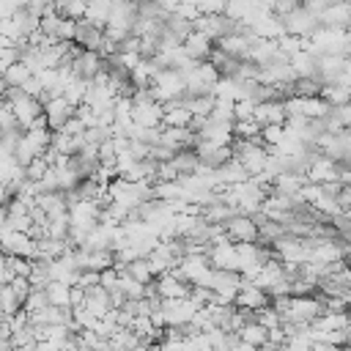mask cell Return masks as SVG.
I'll return each mask as SVG.
<instances>
[{
  "label": "cell",
  "mask_w": 351,
  "mask_h": 351,
  "mask_svg": "<svg viewBox=\"0 0 351 351\" xmlns=\"http://www.w3.org/2000/svg\"><path fill=\"white\" fill-rule=\"evenodd\" d=\"M233 159L247 170L250 178H258L266 173V162H269V148L261 140H236L233 137Z\"/></svg>",
  "instance_id": "cell-1"
},
{
  "label": "cell",
  "mask_w": 351,
  "mask_h": 351,
  "mask_svg": "<svg viewBox=\"0 0 351 351\" xmlns=\"http://www.w3.org/2000/svg\"><path fill=\"white\" fill-rule=\"evenodd\" d=\"M154 101L159 104H170V101H181L186 96V85H184V74L173 71V69H162L159 77L154 80V85L148 88Z\"/></svg>",
  "instance_id": "cell-2"
},
{
  "label": "cell",
  "mask_w": 351,
  "mask_h": 351,
  "mask_svg": "<svg viewBox=\"0 0 351 351\" xmlns=\"http://www.w3.org/2000/svg\"><path fill=\"white\" fill-rule=\"evenodd\" d=\"M282 104H285V115H288V118H291V115H302V118H307V121H321V118H326L329 110H332L321 96H304V99L291 96V99H285Z\"/></svg>",
  "instance_id": "cell-3"
},
{
  "label": "cell",
  "mask_w": 351,
  "mask_h": 351,
  "mask_svg": "<svg viewBox=\"0 0 351 351\" xmlns=\"http://www.w3.org/2000/svg\"><path fill=\"white\" fill-rule=\"evenodd\" d=\"M282 22V27H285V33L288 36H293V38H302V41H307L318 27H321V22H318V16L315 14H310L304 5H299L296 11H291L285 19H280Z\"/></svg>",
  "instance_id": "cell-4"
},
{
  "label": "cell",
  "mask_w": 351,
  "mask_h": 351,
  "mask_svg": "<svg viewBox=\"0 0 351 351\" xmlns=\"http://www.w3.org/2000/svg\"><path fill=\"white\" fill-rule=\"evenodd\" d=\"M225 236H228V241H230V244H258L261 230H258L255 217L236 214V217L225 225Z\"/></svg>",
  "instance_id": "cell-5"
},
{
  "label": "cell",
  "mask_w": 351,
  "mask_h": 351,
  "mask_svg": "<svg viewBox=\"0 0 351 351\" xmlns=\"http://www.w3.org/2000/svg\"><path fill=\"white\" fill-rule=\"evenodd\" d=\"M0 252L8 255V258H27V261H36V241L27 236V233H16V230H8L0 236Z\"/></svg>",
  "instance_id": "cell-6"
},
{
  "label": "cell",
  "mask_w": 351,
  "mask_h": 351,
  "mask_svg": "<svg viewBox=\"0 0 351 351\" xmlns=\"http://www.w3.org/2000/svg\"><path fill=\"white\" fill-rule=\"evenodd\" d=\"M99 217H101V206L96 200H77L69 206V219H71V228H80V230H93L99 225Z\"/></svg>",
  "instance_id": "cell-7"
},
{
  "label": "cell",
  "mask_w": 351,
  "mask_h": 351,
  "mask_svg": "<svg viewBox=\"0 0 351 351\" xmlns=\"http://www.w3.org/2000/svg\"><path fill=\"white\" fill-rule=\"evenodd\" d=\"M304 178H307L310 184H321V186H324V184H335V181L340 178V165L318 151V154L313 156V162H310Z\"/></svg>",
  "instance_id": "cell-8"
},
{
  "label": "cell",
  "mask_w": 351,
  "mask_h": 351,
  "mask_svg": "<svg viewBox=\"0 0 351 351\" xmlns=\"http://www.w3.org/2000/svg\"><path fill=\"white\" fill-rule=\"evenodd\" d=\"M206 258H208L211 269H217V271H236L239 274V252H236V244H230L228 239L211 244Z\"/></svg>",
  "instance_id": "cell-9"
},
{
  "label": "cell",
  "mask_w": 351,
  "mask_h": 351,
  "mask_svg": "<svg viewBox=\"0 0 351 351\" xmlns=\"http://www.w3.org/2000/svg\"><path fill=\"white\" fill-rule=\"evenodd\" d=\"M162 315L167 326H189L197 315V307L189 299H170V302H162Z\"/></svg>",
  "instance_id": "cell-10"
},
{
  "label": "cell",
  "mask_w": 351,
  "mask_h": 351,
  "mask_svg": "<svg viewBox=\"0 0 351 351\" xmlns=\"http://www.w3.org/2000/svg\"><path fill=\"white\" fill-rule=\"evenodd\" d=\"M132 121L137 129H162V118H165V104L159 101H137L132 104Z\"/></svg>",
  "instance_id": "cell-11"
},
{
  "label": "cell",
  "mask_w": 351,
  "mask_h": 351,
  "mask_svg": "<svg viewBox=\"0 0 351 351\" xmlns=\"http://www.w3.org/2000/svg\"><path fill=\"white\" fill-rule=\"evenodd\" d=\"M74 104H69L63 96H52L47 104H44V118H47V126L49 132H60L66 126V121L74 118Z\"/></svg>",
  "instance_id": "cell-12"
},
{
  "label": "cell",
  "mask_w": 351,
  "mask_h": 351,
  "mask_svg": "<svg viewBox=\"0 0 351 351\" xmlns=\"http://www.w3.org/2000/svg\"><path fill=\"white\" fill-rule=\"evenodd\" d=\"M197 140H200V143H211V145L230 148V145H233V123H222V121L206 118L203 126H200V132H197Z\"/></svg>",
  "instance_id": "cell-13"
},
{
  "label": "cell",
  "mask_w": 351,
  "mask_h": 351,
  "mask_svg": "<svg viewBox=\"0 0 351 351\" xmlns=\"http://www.w3.org/2000/svg\"><path fill=\"white\" fill-rule=\"evenodd\" d=\"M154 288H156V296L162 302H170V299H189V291L192 285H186L176 271H167L162 277L154 280Z\"/></svg>",
  "instance_id": "cell-14"
},
{
  "label": "cell",
  "mask_w": 351,
  "mask_h": 351,
  "mask_svg": "<svg viewBox=\"0 0 351 351\" xmlns=\"http://www.w3.org/2000/svg\"><path fill=\"white\" fill-rule=\"evenodd\" d=\"M271 299L266 291H261L258 285L241 280V288H239V296H236V307L239 310H247V313H261L263 307H269Z\"/></svg>",
  "instance_id": "cell-15"
},
{
  "label": "cell",
  "mask_w": 351,
  "mask_h": 351,
  "mask_svg": "<svg viewBox=\"0 0 351 351\" xmlns=\"http://www.w3.org/2000/svg\"><path fill=\"white\" fill-rule=\"evenodd\" d=\"M101 69H104V58H101L99 52H88V49H82V52L71 60V71H74V77H80V80H85V82H90Z\"/></svg>",
  "instance_id": "cell-16"
},
{
  "label": "cell",
  "mask_w": 351,
  "mask_h": 351,
  "mask_svg": "<svg viewBox=\"0 0 351 351\" xmlns=\"http://www.w3.org/2000/svg\"><path fill=\"white\" fill-rule=\"evenodd\" d=\"M252 121L263 129V126H285L288 115H285V104L282 101H261L255 104V115Z\"/></svg>",
  "instance_id": "cell-17"
},
{
  "label": "cell",
  "mask_w": 351,
  "mask_h": 351,
  "mask_svg": "<svg viewBox=\"0 0 351 351\" xmlns=\"http://www.w3.org/2000/svg\"><path fill=\"white\" fill-rule=\"evenodd\" d=\"M324 27H337V30H351V3H329L326 11L318 16Z\"/></svg>",
  "instance_id": "cell-18"
},
{
  "label": "cell",
  "mask_w": 351,
  "mask_h": 351,
  "mask_svg": "<svg viewBox=\"0 0 351 351\" xmlns=\"http://www.w3.org/2000/svg\"><path fill=\"white\" fill-rule=\"evenodd\" d=\"M101 41H104V30H101V27H96V25H90L88 19H82V22H77V33H74V44H77L80 49H88V52H99V47H101Z\"/></svg>",
  "instance_id": "cell-19"
},
{
  "label": "cell",
  "mask_w": 351,
  "mask_h": 351,
  "mask_svg": "<svg viewBox=\"0 0 351 351\" xmlns=\"http://www.w3.org/2000/svg\"><path fill=\"white\" fill-rule=\"evenodd\" d=\"M181 47H184V52H186L192 60H197V63L208 60V58H211V52H214L211 38H208L206 33H200V30H192V33H189V38H186Z\"/></svg>",
  "instance_id": "cell-20"
},
{
  "label": "cell",
  "mask_w": 351,
  "mask_h": 351,
  "mask_svg": "<svg viewBox=\"0 0 351 351\" xmlns=\"http://www.w3.org/2000/svg\"><path fill=\"white\" fill-rule=\"evenodd\" d=\"M288 63H291V71H293V77H296V80H315L318 58H315V55H310L304 47H302L299 52H293V55L288 58Z\"/></svg>",
  "instance_id": "cell-21"
},
{
  "label": "cell",
  "mask_w": 351,
  "mask_h": 351,
  "mask_svg": "<svg viewBox=\"0 0 351 351\" xmlns=\"http://www.w3.org/2000/svg\"><path fill=\"white\" fill-rule=\"evenodd\" d=\"M343 66H346V55H321V58H318L315 80H318L321 85H332V82L343 74Z\"/></svg>",
  "instance_id": "cell-22"
},
{
  "label": "cell",
  "mask_w": 351,
  "mask_h": 351,
  "mask_svg": "<svg viewBox=\"0 0 351 351\" xmlns=\"http://www.w3.org/2000/svg\"><path fill=\"white\" fill-rule=\"evenodd\" d=\"M82 307H85L93 318H99V321H101L110 310H115V307H112L110 293H107L101 285H99V288H93V291H85V304H82Z\"/></svg>",
  "instance_id": "cell-23"
},
{
  "label": "cell",
  "mask_w": 351,
  "mask_h": 351,
  "mask_svg": "<svg viewBox=\"0 0 351 351\" xmlns=\"http://www.w3.org/2000/svg\"><path fill=\"white\" fill-rule=\"evenodd\" d=\"M189 123H192V112L186 110L184 99H181V101H170V104H165L162 126H170V129H186Z\"/></svg>",
  "instance_id": "cell-24"
},
{
  "label": "cell",
  "mask_w": 351,
  "mask_h": 351,
  "mask_svg": "<svg viewBox=\"0 0 351 351\" xmlns=\"http://www.w3.org/2000/svg\"><path fill=\"white\" fill-rule=\"evenodd\" d=\"M214 176H217V181H219V186L222 189H230V186H236V184H244L250 176H247V170L236 162V159H230V162H225L219 170H214Z\"/></svg>",
  "instance_id": "cell-25"
},
{
  "label": "cell",
  "mask_w": 351,
  "mask_h": 351,
  "mask_svg": "<svg viewBox=\"0 0 351 351\" xmlns=\"http://www.w3.org/2000/svg\"><path fill=\"white\" fill-rule=\"evenodd\" d=\"M71 288H74V285H66V282H49V285L44 288L49 307L69 310V307H71Z\"/></svg>",
  "instance_id": "cell-26"
},
{
  "label": "cell",
  "mask_w": 351,
  "mask_h": 351,
  "mask_svg": "<svg viewBox=\"0 0 351 351\" xmlns=\"http://www.w3.org/2000/svg\"><path fill=\"white\" fill-rule=\"evenodd\" d=\"M239 340H241V343H247V346H252V348L258 351V348H263V346L269 343V329H263L258 321H250V324H244V326H241Z\"/></svg>",
  "instance_id": "cell-27"
},
{
  "label": "cell",
  "mask_w": 351,
  "mask_h": 351,
  "mask_svg": "<svg viewBox=\"0 0 351 351\" xmlns=\"http://www.w3.org/2000/svg\"><path fill=\"white\" fill-rule=\"evenodd\" d=\"M321 99H324L332 110L346 107V104H351V88H346V85H324V88H321Z\"/></svg>",
  "instance_id": "cell-28"
},
{
  "label": "cell",
  "mask_w": 351,
  "mask_h": 351,
  "mask_svg": "<svg viewBox=\"0 0 351 351\" xmlns=\"http://www.w3.org/2000/svg\"><path fill=\"white\" fill-rule=\"evenodd\" d=\"M110 14H112V3L110 0H96V3H88V14H85V19L90 22V25H96V27H107V22H110Z\"/></svg>",
  "instance_id": "cell-29"
},
{
  "label": "cell",
  "mask_w": 351,
  "mask_h": 351,
  "mask_svg": "<svg viewBox=\"0 0 351 351\" xmlns=\"http://www.w3.org/2000/svg\"><path fill=\"white\" fill-rule=\"evenodd\" d=\"M173 165H176V170H178V176H181V178H184V176H195V173H197V167H200L197 151H195V148L178 151V154L173 156Z\"/></svg>",
  "instance_id": "cell-30"
},
{
  "label": "cell",
  "mask_w": 351,
  "mask_h": 351,
  "mask_svg": "<svg viewBox=\"0 0 351 351\" xmlns=\"http://www.w3.org/2000/svg\"><path fill=\"white\" fill-rule=\"evenodd\" d=\"M154 200L178 203V200H184V189H181L178 181H156L154 184Z\"/></svg>",
  "instance_id": "cell-31"
},
{
  "label": "cell",
  "mask_w": 351,
  "mask_h": 351,
  "mask_svg": "<svg viewBox=\"0 0 351 351\" xmlns=\"http://www.w3.org/2000/svg\"><path fill=\"white\" fill-rule=\"evenodd\" d=\"M85 93H88V82L80 80V77H71V80L66 82V88H63V99H66L69 104H74V107L85 104Z\"/></svg>",
  "instance_id": "cell-32"
},
{
  "label": "cell",
  "mask_w": 351,
  "mask_h": 351,
  "mask_svg": "<svg viewBox=\"0 0 351 351\" xmlns=\"http://www.w3.org/2000/svg\"><path fill=\"white\" fill-rule=\"evenodd\" d=\"M33 74H30V69L19 60V63H14L11 69H5L3 71V82H5V88H22L27 80H30Z\"/></svg>",
  "instance_id": "cell-33"
},
{
  "label": "cell",
  "mask_w": 351,
  "mask_h": 351,
  "mask_svg": "<svg viewBox=\"0 0 351 351\" xmlns=\"http://www.w3.org/2000/svg\"><path fill=\"white\" fill-rule=\"evenodd\" d=\"M214 96H195V99H186L184 96V104L186 110L192 112V118H211V110H214Z\"/></svg>",
  "instance_id": "cell-34"
},
{
  "label": "cell",
  "mask_w": 351,
  "mask_h": 351,
  "mask_svg": "<svg viewBox=\"0 0 351 351\" xmlns=\"http://www.w3.org/2000/svg\"><path fill=\"white\" fill-rule=\"evenodd\" d=\"M140 343H143V340H140L132 329H118V332L110 337V346H112L115 351H137Z\"/></svg>",
  "instance_id": "cell-35"
},
{
  "label": "cell",
  "mask_w": 351,
  "mask_h": 351,
  "mask_svg": "<svg viewBox=\"0 0 351 351\" xmlns=\"http://www.w3.org/2000/svg\"><path fill=\"white\" fill-rule=\"evenodd\" d=\"M55 14L63 16V19H71V22H82L85 14H88V3H74V0H69V3H55Z\"/></svg>",
  "instance_id": "cell-36"
},
{
  "label": "cell",
  "mask_w": 351,
  "mask_h": 351,
  "mask_svg": "<svg viewBox=\"0 0 351 351\" xmlns=\"http://www.w3.org/2000/svg\"><path fill=\"white\" fill-rule=\"evenodd\" d=\"M126 274H129L132 280H137V282H143V285H151V282L156 280L145 258H140V261H134V263H129V266H126Z\"/></svg>",
  "instance_id": "cell-37"
},
{
  "label": "cell",
  "mask_w": 351,
  "mask_h": 351,
  "mask_svg": "<svg viewBox=\"0 0 351 351\" xmlns=\"http://www.w3.org/2000/svg\"><path fill=\"white\" fill-rule=\"evenodd\" d=\"M233 101L228 99H217L214 110H211V121H222V123H236V112H233Z\"/></svg>",
  "instance_id": "cell-38"
},
{
  "label": "cell",
  "mask_w": 351,
  "mask_h": 351,
  "mask_svg": "<svg viewBox=\"0 0 351 351\" xmlns=\"http://www.w3.org/2000/svg\"><path fill=\"white\" fill-rule=\"evenodd\" d=\"M233 137L236 140H261V126L250 118V121H236L233 123Z\"/></svg>",
  "instance_id": "cell-39"
},
{
  "label": "cell",
  "mask_w": 351,
  "mask_h": 351,
  "mask_svg": "<svg viewBox=\"0 0 351 351\" xmlns=\"http://www.w3.org/2000/svg\"><path fill=\"white\" fill-rule=\"evenodd\" d=\"M47 307H49V302H47V293H44L41 288H33L30 296L25 299V304H22V310H25L27 315H36V313H41V310H47Z\"/></svg>",
  "instance_id": "cell-40"
},
{
  "label": "cell",
  "mask_w": 351,
  "mask_h": 351,
  "mask_svg": "<svg viewBox=\"0 0 351 351\" xmlns=\"http://www.w3.org/2000/svg\"><path fill=\"white\" fill-rule=\"evenodd\" d=\"M52 170V165L44 159V156H36L27 167H25V176H27V181H36V184H41L44 181V176Z\"/></svg>",
  "instance_id": "cell-41"
},
{
  "label": "cell",
  "mask_w": 351,
  "mask_h": 351,
  "mask_svg": "<svg viewBox=\"0 0 351 351\" xmlns=\"http://www.w3.org/2000/svg\"><path fill=\"white\" fill-rule=\"evenodd\" d=\"M255 321H258L263 329H269V332H271V329H282V315H280L271 304H269V307H263L261 313H255Z\"/></svg>",
  "instance_id": "cell-42"
},
{
  "label": "cell",
  "mask_w": 351,
  "mask_h": 351,
  "mask_svg": "<svg viewBox=\"0 0 351 351\" xmlns=\"http://www.w3.org/2000/svg\"><path fill=\"white\" fill-rule=\"evenodd\" d=\"M282 137H285V126H263L261 129V143L271 151V148H277L280 143H282Z\"/></svg>",
  "instance_id": "cell-43"
},
{
  "label": "cell",
  "mask_w": 351,
  "mask_h": 351,
  "mask_svg": "<svg viewBox=\"0 0 351 351\" xmlns=\"http://www.w3.org/2000/svg\"><path fill=\"white\" fill-rule=\"evenodd\" d=\"M8 288L14 291V296H16L22 304H25V299H27V296H30V291H33V285H30V280H27V277H14V280L8 282Z\"/></svg>",
  "instance_id": "cell-44"
},
{
  "label": "cell",
  "mask_w": 351,
  "mask_h": 351,
  "mask_svg": "<svg viewBox=\"0 0 351 351\" xmlns=\"http://www.w3.org/2000/svg\"><path fill=\"white\" fill-rule=\"evenodd\" d=\"M11 343H14V348H25V346H33V343H36L33 326H25V329H14V332H11Z\"/></svg>",
  "instance_id": "cell-45"
},
{
  "label": "cell",
  "mask_w": 351,
  "mask_h": 351,
  "mask_svg": "<svg viewBox=\"0 0 351 351\" xmlns=\"http://www.w3.org/2000/svg\"><path fill=\"white\" fill-rule=\"evenodd\" d=\"M60 132L69 134V137H80V134H85V126H82L80 118H71V121H66V126H63Z\"/></svg>",
  "instance_id": "cell-46"
},
{
  "label": "cell",
  "mask_w": 351,
  "mask_h": 351,
  "mask_svg": "<svg viewBox=\"0 0 351 351\" xmlns=\"http://www.w3.org/2000/svg\"><path fill=\"white\" fill-rule=\"evenodd\" d=\"M11 280H14V274H11V269H8V255L0 252V288L8 285Z\"/></svg>",
  "instance_id": "cell-47"
},
{
  "label": "cell",
  "mask_w": 351,
  "mask_h": 351,
  "mask_svg": "<svg viewBox=\"0 0 351 351\" xmlns=\"http://www.w3.org/2000/svg\"><path fill=\"white\" fill-rule=\"evenodd\" d=\"M16 11H19V3H3V0H0V22L11 19Z\"/></svg>",
  "instance_id": "cell-48"
},
{
  "label": "cell",
  "mask_w": 351,
  "mask_h": 351,
  "mask_svg": "<svg viewBox=\"0 0 351 351\" xmlns=\"http://www.w3.org/2000/svg\"><path fill=\"white\" fill-rule=\"evenodd\" d=\"M82 304H85V291L74 285V288H71V310H74V307H82Z\"/></svg>",
  "instance_id": "cell-49"
},
{
  "label": "cell",
  "mask_w": 351,
  "mask_h": 351,
  "mask_svg": "<svg viewBox=\"0 0 351 351\" xmlns=\"http://www.w3.org/2000/svg\"><path fill=\"white\" fill-rule=\"evenodd\" d=\"M96 351H115V348H112V346H110V340H107V343H101Z\"/></svg>",
  "instance_id": "cell-50"
},
{
  "label": "cell",
  "mask_w": 351,
  "mask_h": 351,
  "mask_svg": "<svg viewBox=\"0 0 351 351\" xmlns=\"http://www.w3.org/2000/svg\"><path fill=\"white\" fill-rule=\"evenodd\" d=\"M346 74H351V55H346V66H343Z\"/></svg>",
  "instance_id": "cell-51"
},
{
  "label": "cell",
  "mask_w": 351,
  "mask_h": 351,
  "mask_svg": "<svg viewBox=\"0 0 351 351\" xmlns=\"http://www.w3.org/2000/svg\"><path fill=\"white\" fill-rule=\"evenodd\" d=\"M80 351H90V348H80Z\"/></svg>",
  "instance_id": "cell-52"
}]
</instances>
